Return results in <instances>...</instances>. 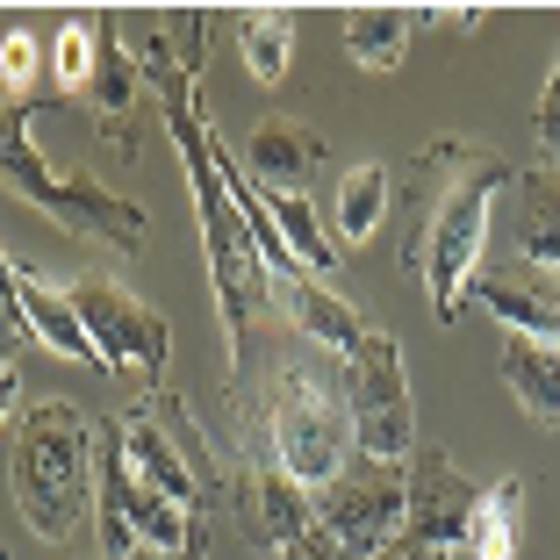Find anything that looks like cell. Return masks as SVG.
<instances>
[{"mask_svg":"<svg viewBox=\"0 0 560 560\" xmlns=\"http://www.w3.org/2000/svg\"><path fill=\"white\" fill-rule=\"evenodd\" d=\"M410 525H402V539H424V546H467V517H475V481L453 467V453L445 445H417L410 453Z\"/></svg>","mask_w":560,"mask_h":560,"instance_id":"12","label":"cell"},{"mask_svg":"<svg viewBox=\"0 0 560 560\" xmlns=\"http://www.w3.org/2000/svg\"><path fill=\"white\" fill-rule=\"evenodd\" d=\"M237 44H245V66L259 86L288 80V58H295V15L288 8H245L237 15Z\"/></svg>","mask_w":560,"mask_h":560,"instance_id":"22","label":"cell"},{"mask_svg":"<svg viewBox=\"0 0 560 560\" xmlns=\"http://www.w3.org/2000/svg\"><path fill=\"white\" fill-rule=\"evenodd\" d=\"M346 410H352V453L360 460L402 467L417 453V396L396 330L366 324V338L346 352Z\"/></svg>","mask_w":560,"mask_h":560,"instance_id":"8","label":"cell"},{"mask_svg":"<svg viewBox=\"0 0 560 560\" xmlns=\"http://www.w3.org/2000/svg\"><path fill=\"white\" fill-rule=\"evenodd\" d=\"M439 22H453V30L467 36V30H481V8H453V15H439Z\"/></svg>","mask_w":560,"mask_h":560,"instance_id":"30","label":"cell"},{"mask_svg":"<svg viewBox=\"0 0 560 560\" xmlns=\"http://www.w3.org/2000/svg\"><path fill=\"white\" fill-rule=\"evenodd\" d=\"M410 8H352L346 15V58L360 72H396L410 50Z\"/></svg>","mask_w":560,"mask_h":560,"instance_id":"20","label":"cell"},{"mask_svg":"<svg viewBox=\"0 0 560 560\" xmlns=\"http://www.w3.org/2000/svg\"><path fill=\"white\" fill-rule=\"evenodd\" d=\"M137 72H144L151 101H159V122L180 151L187 195H195V223H201V252H209V288H215V316H223V338H231V360L245 366L252 330L273 310V273H266L259 245H252V223L237 215L231 180H223V144H215L209 116H201V80L180 66L173 36H144L137 44Z\"/></svg>","mask_w":560,"mask_h":560,"instance_id":"1","label":"cell"},{"mask_svg":"<svg viewBox=\"0 0 560 560\" xmlns=\"http://www.w3.org/2000/svg\"><path fill=\"white\" fill-rule=\"evenodd\" d=\"M517 180L503 151H481L467 137H431L410 165V195H402V266L424 280L431 316L453 324L467 288L481 280L489 252V209Z\"/></svg>","mask_w":560,"mask_h":560,"instance_id":"2","label":"cell"},{"mask_svg":"<svg viewBox=\"0 0 560 560\" xmlns=\"http://www.w3.org/2000/svg\"><path fill=\"white\" fill-rule=\"evenodd\" d=\"M144 72H137V50L116 36V22H101L94 30V86H86V108L108 122L116 137V159H137V137H144Z\"/></svg>","mask_w":560,"mask_h":560,"instance_id":"13","label":"cell"},{"mask_svg":"<svg viewBox=\"0 0 560 560\" xmlns=\"http://www.w3.org/2000/svg\"><path fill=\"white\" fill-rule=\"evenodd\" d=\"M122 431V460H130V475L144 481L151 495H165V503H180V511H209L215 503V445L209 431L195 424V410H187L180 388H144V396L130 402V410L116 417Z\"/></svg>","mask_w":560,"mask_h":560,"instance_id":"5","label":"cell"},{"mask_svg":"<svg viewBox=\"0 0 560 560\" xmlns=\"http://www.w3.org/2000/svg\"><path fill=\"white\" fill-rule=\"evenodd\" d=\"M388 195H396V180H388V165H352L346 180H338V195H330V215H338V237L346 245H366V237L381 231V215H388Z\"/></svg>","mask_w":560,"mask_h":560,"instance_id":"21","label":"cell"},{"mask_svg":"<svg viewBox=\"0 0 560 560\" xmlns=\"http://www.w3.org/2000/svg\"><path fill=\"white\" fill-rule=\"evenodd\" d=\"M374 560H453L445 546H424V539H396V546H381Z\"/></svg>","mask_w":560,"mask_h":560,"instance_id":"29","label":"cell"},{"mask_svg":"<svg viewBox=\"0 0 560 560\" xmlns=\"http://www.w3.org/2000/svg\"><path fill=\"white\" fill-rule=\"evenodd\" d=\"M503 388L517 396V410L539 431L560 424V346L525 338V330H503Z\"/></svg>","mask_w":560,"mask_h":560,"instance_id":"16","label":"cell"},{"mask_svg":"<svg viewBox=\"0 0 560 560\" xmlns=\"http://www.w3.org/2000/svg\"><path fill=\"white\" fill-rule=\"evenodd\" d=\"M15 517L36 539H86L101 525V475H94V424L80 402L44 396L15 417V460H8Z\"/></svg>","mask_w":560,"mask_h":560,"instance_id":"3","label":"cell"},{"mask_svg":"<svg viewBox=\"0 0 560 560\" xmlns=\"http://www.w3.org/2000/svg\"><path fill=\"white\" fill-rule=\"evenodd\" d=\"M316 525L338 539L346 560H374L410 525V475L381 460H352L330 489H316Z\"/></svg>","mask_w":560,"mask_h":560,"instance_id":"11","label":"cell"},{"mask_svg":"<svg viewBox=\"0 0 560 560\" xmlns=\"http://www.w3.org/2000/svg\"><path fill=\"white\" fill-rule=\"evenodd\" d=\"M66 295H72V310H80L86 338H94L101 366H108V374H151V388H159L165 360H173V330H165V316L151 310L144 295H130L116 273H80Z\"/></svg>","mask_w":560,"mask_h":560,"instance_id":"10","label":"cell"},{"mask_svg":"<svg viewBox=\"0 0 560 560\" xmlns=\"http://www.w3.org/2000/svg\"><path fill=\"white\" fill-rule=\"evenodd\" d=\"M15 302H22V324H30V338H44V346L58 352V360H72V366H94V374H108L66 288H50V280H36V273H22V266H15Z\"/></svg>","mask_w":560,"mask_h":560,"instance_id":"15","label":"cell"},{"mask_svg":"<svg viewBox=\"0 0 560 560\" xmlns=\"http://www.w3.org/2000/svg\"><path fill=\"white\" fill-rule=\"evenodd\" d=\"M245 410L266 424L280 467H288V475H295L310 495L330 489V481L352 467V410H346V396H330L310 366L273 360V374H266V396L245 402Z\"/></svg>","mask_w":560,"mask_h":560,"instance_id":"6","label":"cell"},{"mask_svg":"<svg viewBox=\"0 0 560 560\" xmlns=\"http://www.w3.org/2000/svg\"><path fill=\"white\" fill-rule=\"evenodd\" d=\"M50 80L66 94H86L94 86V22H66L58 44H50Z\"/></svg>","mask_w":560,"mask_h":560,"instance_id":"23","label":"cell"},{"mask_svg":"<svg viewBox=\"0 0 560 560\" xmlns=\"http://www.w3.org/2000/svg\"><path fill=\"white\" fill-rule=\"evenodd\" d=\"M130 560H159V553H130ZM180 560H209V546H195V553H180Z\"/></svg>","mask_w":560,"mask_h":560,"instance_id":"31","label":"cell"},{"mask_svg":"<svg viewBox=\"0 0 560 560\" xmlns=\"http://www.w3.org/2000/svg\"><path fill=\"white\" fill-rule=\"evenodd\" d=\"M539 151L553 159V173H560V58H553V72H546V94H539Z\"/></svg>","mask_w":560,"mask_h":560,"instance_id":"26","label":"cell"},{"mask_svg":"<svg viewBox=\"0 0 560 560\" xmlns=\"http://www.w3.org/2000/svg\"><path fill=\"white\" fill-rule=\"evenodd\" d=\"M525 539V481L503 475L495 489L475 495V517H467V560H517Z\"/></svg>","mask_w":560,"mask_h":560,"instance_id":"18","label":"cell"},{"mask_svg":"<svg viewBox=\"0 0 560 560\" xmlns=\"http://www.w3.org/2000/svg\"><path fill=\"white\" fill-rule=\"evenodd\" d=\"M30 122H36V101H0V180H8V195L36 201V209H44L50 223H66L72 237H94V245H108V252H144L151 215L137 209L130 195L94 187L86 173H72V180L50 173L36 137H30Z\"/></svg>","mask_w":560,"mask_h":560,"instance_id":"4","label":"cell"},{"mask_svg":"<svg viewBox=\"0 0 560 560\" xmlns=\"http://www.w3.org/2000/svg\"><path fill=\"white\" fill-rule=\"evenodd\" d=\"M324 159H330V144L310 130V122H295V116H266L259 130L245 137L252 187H266V195H302V180H310Z\"/></svg>","mask_w":560,"mask_h":560,"instance_id":"14","label":"cell"},{"mask_svg":"<svg viewBox=\"0 0 560 560\" xmlns=\"http://www.w3.org/2000/svg\"><path fill=\"white\" fill-rule=\"evenodd\" d=\"M22 417V374H15V360H0V424H15Z\"/></svg>","mask_w":560,"mask_h":560,"instance_id":"28","label":"cell"},{"mask_svg":"<svg viewBox=\"0 0 560 560\" xmlns=\"http://www.w3.org/2000/svg\"><path fill=\"white\" fill-rule=\"evenodd\" d=\"M223 503H231L245 546H259V553H288L316 525V495L280 467L273 439H266V424L252 410H245V453H237L231 481H223Z\"/></svg>","mask_w":560,"mask_h":560,"instance_id":"9","label":"cell"},{"mask_svg":"<svg viewBox=\"0 0 560 560\" xmlns=\"http://www.w3.org/2000/svg\"><path fill=\"white\" fill-rule=\"evenodd\" d=\"M280 560H346V553H338V539H330L324 525H310V532H302V539L288 546V553H280Z\"/></svg>","mask_w":560,"mask_h":560,"instance_id":"27","label":"cell"},{"mask_svg":"<svg viewBox=\"0 0 560 560\" xmlns=\"http://www.w3.org/2000/svg\"><path fill=\"white\" fill-rule=\"evenodd\" d=\"M525 187V209H517V252L546 273H560V173H517Z\"/></svg>","mask_w":560,"mask_h":560,"instance_id":"19","label":"cell"},{"mask_svg":"<svg viewBox=\"0 0 560 560\" xmlns=\"http://www.w3.org/2000/svg\"><path fill=\"white\" fill-rule=\"evenodd\" d=\"M22 338H30V324H22V302H15V266L0 252V360H15Z\"/></svg>","mask_w":560,"mask_h":560,"instance_id":"25","label":"cell"},{"mask_svg":"<svg viewBox=\"0 0 560 560\" xmlns=\"http://www.w3.org/2000/svg\"><path fill=\"white\" fill-rule=\"evenodd\" d=\"M280 302H288V316H295L302 338H316V346L338 352V360H346V352L366 338L360 302H346L330 280H280Z\"/></svg>","mask_w":560,"mask_h":560,"instance_id":"17","label":"cell"},{"mask_svg":"<svg viewBox=\"0 0 560 560\" xmlns=\"http://www.w3.org/2000/svg\"><path fill=\"white\" fill-rule=\"evenodd\" d=\"M94 475H101V560H130V553L180 560V553H195V546H209L195 511H180V503L151 495L144 481L130 475L116 417H108V424H101V439H94Z\"/></svg>","mask_w":560,"mask_h":560,"instance_id":"7","label":"cell"},{"mask_svg":"<svg viewBox=\"0 0 560 560\" xmlns=\"http://www.w3.org/2000/svg\"><path fill=\"white\" fill-rule=\"evenodd\" d=\"M36 66H44V50H36L30 30H8V36H0V80H8V86H30Z\"/></svg>","mask_w":560,"mask_h":560,"instance_id":"24","label":"cell"}]
</instances>
